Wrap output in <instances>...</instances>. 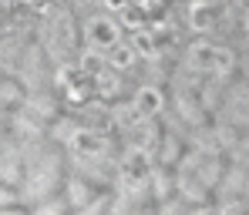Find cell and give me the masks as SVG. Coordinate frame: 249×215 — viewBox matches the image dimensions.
Instances as JSON below:
<instances>
[{"label":"cell","instance_id":"277c9868","mask_svg":"<svg viewBox=\"0 0 249 215\" xmlns=\"http://www.w3.org/2000/svg\"><path fill=\"white\" fill-rule=\"evenodd\" d=\"M0 215H27V212H17V209L10 205V209H0Z\"/></svg>","mask_w":249,"mask_h":215},{"label":"cell","instance_id":"7a4b0ae2","mask_svg":"<svg viewBox=\"0 0 249 215\" xmlns=\"http://www.w3.org/2000/svg\"><path fill=\"white\" fill-rule=\"evenodd\" d=\"M17 202V195H14V188L7 185V182H0V209H10Z\"/></svg>","mask_w":249,"mask_h":215},{"label":"cell","instance_id":"3957f363","mask_svg":"<svg viewBox=\"0 0 249 215\" xmlns=\"http://www.w3.org/2000/svg\"><path fill=\"white\" fill-rule=\"evenodd\" d=\"M105 3H108L111 10H124V7H128V0H105Z\"/></svg>","mask_w":249,"mask_h":215},{"label":"cell","instance_id":"6da1fadb","mask_svg":"<svg viewBox=\"0 0 249 215\" xmlns=\"http://www.w3.org/2000/svg\"><path fill=\"white\" fill-rule=\"evenodd\" d=\"M34 215H64V202H57V198H47L44 205L34 209Z\"/></svg>","mask_w":249,"mask_h":215}]
</instances>
